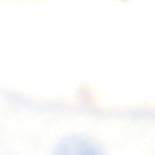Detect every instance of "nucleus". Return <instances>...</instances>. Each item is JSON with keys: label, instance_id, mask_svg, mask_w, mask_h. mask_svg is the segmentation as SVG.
Segmentation results:
<instances>
[{"label": "nucleus", "instance_id": "f257e3e1", "mask_svg": "<svg viewBox=\"0 0 155 155\" xmlns=\"http://www.w3.org/2000/svg\"><path fill=\"white\" fill-rule=\"evenodd\" d=\"M52 155H106L101 144L88 135H65L54 144Z\"/></svg>", "mask_w": 155, "mask_h": 155}]
</instances>
